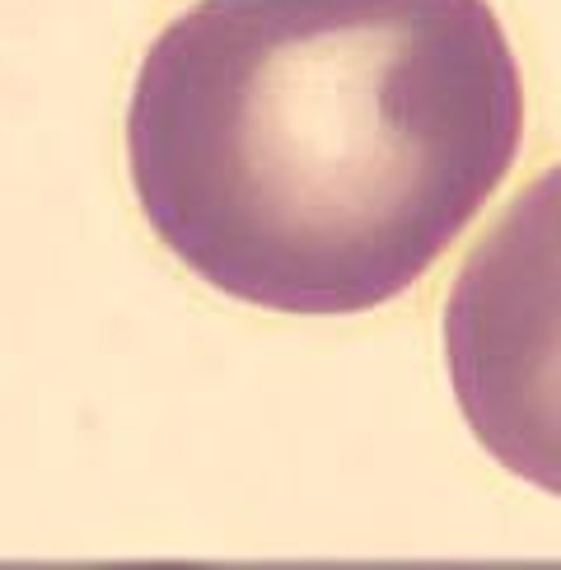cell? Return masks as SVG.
<instances>
[{"instance_id": "2", "label": "cell", "mask_w": 561, "mask_h": 570, "mask_svg": "<svg viewBox=\"0 0 561 570\" xmlns=\"http://www.w3.org/2000/svg\"><path fill=\"white\" fill-rule=\"evenodd\" d=\"M444 365L486 454L561 495V164L505 206L459 267Z\"/></svg>"}, {"instance_id": "1", "label": "cell", "mask_w": 561, "mask_h": 570, "mask_svg": "<svg viewBox=\"0 0 561 570\" xmlns=\"http://www.w3.org/2000/svg\"><path fill=\"white\" fill-rule=\"evenodd\" d=\"M524 146L486 0H197L136 70L127 169L187 272L272 314H365L426 276Z\"/></svg>"}]
</instances>
